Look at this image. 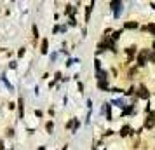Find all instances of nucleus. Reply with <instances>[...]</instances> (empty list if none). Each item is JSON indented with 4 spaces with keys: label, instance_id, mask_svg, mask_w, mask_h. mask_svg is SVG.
I'll use <instances>...</instances> for the list:
<instances>
[{
    "label": "nucleus",
    "instance_id": "f257e3e1",
    "mask_svg": "<svg viewBox=\"0 0 155 150\" xmlns=\"http://www.w3.org/2000/svg\"><path fill=\"white\" fill-rule=\"evenodd\" d=\"M148 56H150V52H148L147 49H143L138 54V66H143V65H147V59H148Z\"/></svg>",
    "mask_w": 155,
    "mask_h": 150
},
{
    "label": "nucleus",
    "instance_id": "f03ea898",
    "mask_svg": "<svg viewBox=\"0 0 155 150\" xmlns=\"http://www.w3.org/2000/svg\"><path fill=\"white\" fill-rule=\"evenodd\" d=\"M110 7L113 9V12H115V16L119 18V14H120V9H122V2H119V0H113V2H110Z\"/></svg>",
    "mask_w": 155,
    "mask_h": 150
},
{
    "label": "nucleus",
    "instance_id": "7ed1b4c3",
    "mask_svg": "<svg viewBox=\"0 0 155 150\" xmlns=\"http://www.w3.org/2000/svg\"><path fill=\"white\" fill-rule=\"evenodd\" d=\"M138 96H140V98H143V100H148V98H150V93H148V89L143 86V84L138 87Z\"/></svg>",
    "mask_w": 155,
    "mask_h": 150
},
{
    "label": "nucleus",
    "instance_id": "20e7f679",
    "mask_svg": "<svg viewBox=\"0 0 155 150\" xmlns=\"http://www.w3.org/2000/svg\"><path fill=\"white\" fill-rule=\"evenodd\" d=\"M153 126H155V114H148L147 122H145V128H147V129H152Z\"/></svg>",
    "mask_w": 155,
    "mask_h": 150
},
{
    "label": "nucleus",
    "instance_id": "39448f33",
    "mask_svg": "<svg viewBox=\"0 0 155 150\" xmlns=\"http://www.w3.org/2000/svg\"><path fill=\"white\" fill-rule=\"evenodd\" d=\"M138 26H140L138 21H127V23H124V28H126V30H136Z\"/></svg>",
    "mask_w": 155,
    "mask_h": 150
},
{
    "label": "nucleus",
    "instance_id": "423d86ee",
    "mask_svg": "<svg viewBox=\"0 0 155 150\" xmlns=\"http://www.w3.org/2000/svg\"><path fill=\"white\" fill-rule=\"evenodd\" d=\"M129 133H131V128L129 126H124V128L120 129V136H127Z\"/></svg>",
    "mask_w": 155,
    "mask_h": 150
},
{
    "label": "nucleus",
    "instance_id": "0eeeda50",
    "mask_svg": "<svg viewBox=\"0 0 155 150\" xmlns=\"http://www.w3.org/2000/svg\"><path fill=\"white\" fill-rule=\"evenodd\" d=\"M134 52H136V47L134 45H131V47H127V56H129V59L134 56Z\"/></svg>",
    "mask_w": 155,
    "mask_h": 150
},
{
    "label": "nucleus",
    "instance_id": "6e6552de",
    "mask_svg": "<svg viewBox=\"0 0 155 150\" xmlns=\"http://www.w3.org/2000/svg\"><path fill=\"white\" fill-rule=\"evenodd\" d=\"M98 87H99V89H103V91H106V89H108L106 80H99V82H98Z\"/></svg>",
    "mask_w": 155,
    "mask_h": 150
},
{
    "label": "nucleus",
    "instance_id": "1a4fd4ad",
    "mask_svg": "<svg viewBox=\"0 0 155 150\" xmlns=\"http://www.w3.org/2000/svg\"><path fill=\"white\" fill-rule=\"evenodd\" d=\"M40 51H42L44 54L47 52V38H44V40H42V47H40Z\"/></svg>",
    "mask_w": 155,
    "mask_h": 150
},
{
    "label": "nucleus",
    "instance_id": "9d476101",
    "mask_svg": "<svg viewBox=\"0 0 155 150\" xmlns=\"http://www.w3.org/2000/svg\"><path fill=\"white\" fill-rule=\"evenodd\" d=\"M147 30L152 33V35H155V23H150V25L147 26Z\"/></svg>",
    "mask_w": 155,
    "mask_h": 150
},
{
    "label": "nucleus",
    "instance_id": "9b49d317",
    "mask_svg": "<svg viewBox=\"0 0 155 150\" xmlns=\"http://www.w3.org/2000/svg\"><path fill=\"white\" fill-rule=\"evenodd\" d=\"M91 9H92V2L89 4V7H87V11H85V19H89V16H91Z\"/></svg>",
    "mask_w": 155,
    "mask_h": 150
},
{
    "label": "nucleus",
    "instance_id": "f8f14e48",
    "mask_svg": "<svg viewBox=\"0 0 155 150\" xmlns=\"http://www.w3.org/2000/svg\"><path fill=\"white\" fill-rule=\"evenodd\" d=\"M148 59H150L152 63H155V49L152 51V52H150V56H148Z\"/></svg>",
    "mask_w": 155,
    "mask_h": 150
},
{
    "label": "nucleus",
    "instance_id": "ddd939ff",
    "mask_svg": "<svg viewBox=\"0 0 155 150\" xmlns=\"http://www.w3.org/2000/svg\"><path fill=\"white\" fill-rule=\"evenodd\" d=\"M45 128H47V133H52V122H47Z\"/></svg>",
    "mask_w": 155,
    "mask_h": 150
},
{
    "label": "nucleus",
    "instance_id": "4468645a",
    "mask_svg": "<svg viewBox=\"0 0 155 150\" xmlns=\"http://www.w3.org/2000/svg\"><path fill=\"white\" fill-rule=\"evenodd\" d=\"M66 14H73V7H71V5L66 7Z\"/></svg>",
    "mask_w": 155,
    "mask_h": 150
},
{
    "label": "nucleus",
    "instance_id": "2eb2a0df",
    "mask_svg": "<svg viewBox=\"0 0 155 150\" xmlns=\"http://www.w3.org/2000/svg\"><path fill=\"white\" fill-rule=\"evenodd\" d=\"M19 115L23 117V100H19Z\"/></svg>",
    "mask_w": 155,
    "mask_h": 150
},
{
    "label": "nucleus",
    "instance_id": "dca6fc26",
    "mask_svg": "<svg viewBox=\"0 0 155 150\" xmlns=\"http://www.w3.org/2000/svg\"><path fill=\"white\" fill-rule=\"evenodd\" d=\"M113 105H117V107H120V108L124 107V103H122V101H119V100H117V101H113Z\"/></svg>",
    "mask_w": 155,
    "mask_h": 150
},
{
    "label": "nucleus",
    "instance_id": "f3484780",
    "mask_svg": "<svg viewBox=\"0 0 155 150\" xmlns=\"http://www.w3.org/2000/svg\"><path fill=\"white\" fill-rule=\"evenodd\" d=\"M152 7H153V9H155V4H152Z\"/></svg>",
    "mask_w": 155,
    "mask_h": 150
},
{
    "label": "nucleus",
    "instance_id": "a211bd4d",
    "mask_svg": "<svg viewBox=\"0 0 155 150\" xmlns=\"http://www.w3.org/2000/svg\"><path fill=\"white\" fill-rule=\"evenodd\" d=\"M153 47H155V42H153Z\"/></svg>",
    "mask_w": 155,
    "mask_h": 150
}]
</instances>
